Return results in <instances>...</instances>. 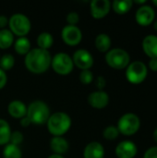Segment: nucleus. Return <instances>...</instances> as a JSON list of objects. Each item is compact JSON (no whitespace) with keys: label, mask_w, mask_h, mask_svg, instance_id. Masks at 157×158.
Returning <instances> with one entry per match:
<instances>
[{"label":"nucleus","mask_w":157,"mask_h":158,"mask_svg":"<svg viewBox=\"0 0 157 158\" xmlns=\"http://www.w3.org/2000/svg\"><path fill=\"white\" fill-rule=\"evenodd\" d=\"M47 129L53 136H63L71 126L70 117L62 111L55 112L50 115L47 122Z\"/></svg>","instance_id":"obj_2"},{"label":"nucleus","mask_w":157,"mask_h":158,"mask_svg":"<svg viewBox=\"0 0 157 158\" xmlns=\"http://www.w3.org/2000/svg\"><path fill=\"white\" fill-rule=\"evenodd\" d=\"M54 44V38L53 35L49 32H42L37 37V44L38 47L41 49L48 50Z\"/></svg>","instance_id":"obj_24"},{"label":"nucleus","mask_w":157,"mask_h":158,"mask_svg":"<svg viewBox=\"0 0 157 158\" xmlns=\"http://www.w3.org/2000/svg\"><path fill=\"white\" fill-rule=\"evenodd\" d=\"M63 41L69 46H75L79 44L82 39V32L80 28L76 25H67L61 31Z\"/></svg>","instance_id":"obj_9"},{"label":"nucleus","mask_w":157,"mask_h":158,"mask_svg":"<svg viewBox=\"0 0 157 158\" xmlns=\"http://www.w3.org/2000/svg\"><path fill=\"white\" fill-rule=\"evenodd\" d=\"M6 81H7V77H6V71L0 69V90L5 87V85L6 84Z\"/></svg>","instance_id":"obj_33"},{"label":"nucleus","mask_w":157,"mask_h":158,"mask_svg":"<svg viewBox=\"0 0 157 158\" xmlns=\"http://www.w3.org/2000/svg\"><path fill=\"white\" fill-rule=\"evenodd\" d=\"M143 52L150 58H157V35L149 34L143 40Z\"/></svg>","instance_id":"obj_15"},{"label":"nucleus","mask_w":157,"mask_h":158,"mask_svg":"<svg viewBox=\"0 0 157 158\" xmlns=\"http://www.w3.org/2000/svg\"><path fill=\"white\" fill-rule=\"evenodd\" d=\"M24 137L22 135V133L19 131H11V134H10V138H9V143H12V144H15V145H18L20 144L23 141Z\"/></svg>","instance_id":"obj_29"},{"label":"nucleus","mask_w":157,"mask_h":158,"mask_svg":"<svg viewBox=\"0 0 157 158\" xmlns=\"http://www.w3.org/2000/svg\"><path fill=\"white\" fill-rule=\"evenodd\" d=\"M67 22L68 23V25H73V26H76V24L79 22L80 20V16L77 12L75 11H71L69 12L68 15H67Z\"/></svg>","instance_id":"obj_30"},{"label":"nucleus","mask_w":157,"mask_h":158,"mask_svg":"<svg viewBox=\"0 0 157 158\" xmlns=\"http://www.w3.org/2000/svg\"><path fill=\"white\" fill-rule=\"evenodd\" d=\"M88 103L91 106L102 109L105 108L109 103V95L105 91H95L88 95Z\"/></svg>","instance_id":"obj_14"},{"label":"nucleus","mask_w":157,"mask_h":158,"mask_svg":"<svg viewBox=\"0 0 157 158\" xmlns=\"http://www.w3.org/2000/svg\"><path fill=\"white\" fill-rule=\"evenodd\" d=\"M51 67L53 68L56 73L65 76L72 71L74 68V63L70 56L66 53L59 52L53 56L51 61Z\"/></svg>","instance_id":"obj_8"},{"label":"nucleus","mask_w":157,"mask_h":158,"mask_svg":"<svg viewBox=\"0 0 157 158\" xmlns=\"http://www.w3.org/2000/svg\"><path fill=\"white\" fill-rule=\"evenodd\" d=\"M47 158H65L63 156H60V155H52V156H48Z\"/></svg>","instance_id":"obj_37"},{"label":"nucleus","mask_w":157,"mask_h":158,"mask_svg":"<svg viewBox=\"0 0 157 158\" xmlns=\"http://www.w3.org/2000/svg\"><path fill=\"white\" fill-rule=\"evenodd\" d=\"M51 61L52 56L49 51L39 47L31 49L24 59L27 69L35 74L45 72L51 67Z\"/></svg>","instance_id":"obj_1"},{"label":"nucleus","mask_w":157,"mask_h":158,"mask_svg":"<svg viewBox=\"0 0 157 158\" xmlns=\"http://www.w3.org/2000/svg\"><path fill=\"white\" fill-rule=\"evenodd\" d=\"M9 30L13 34L19 37H24L29 33L31 28V20L22 13H15L8 19Z\"/></svg>","instance_id":"obj_6"},{"label":"nucleus","mask_w":157,"mask_h":158,"mask_svg":"<svg viewBox=\"0 0 157 158\" xmlns=\"http://www.w3.org/2000/svg\"><path fill=\"white\" fill-rule=\"evenodd\" d=\"M103 135H104L105 139H106L108 141H113V140H115V139H117L118 137L119 131H118L117 127H115L113 125H110V126H107L104 130Z\"/></svg>","instance_id":"obj_27"},{"label":"nucleus","mask_w":157,"mask_h":158,"mask_svg":"<svg viewBox=\"0 0 157 158\" xmlns=\"http://www.w3.org/2000/svg\"><path fill=\"white\" fill-rule=\"evenodd\" d=\"M111 9V2L109 0H93L91 2V14L94 19L105 18Z\"/></svg>","instance_id":"obj_12"},{"label":"nucleus","mask_w":157,"mask_h":158,"mask_svg":"<svg viewBox=\"0 0 157 158\" xmlns=\"http://www.w3.org/2000/svg\"><path fill=\"white\" fill-rule=\"evenodd\" d=\"M152 3H153L155 6H157V0H153V1H152Z\"/></svg>","instance_id":"obj_41"},{"label":"nucleus","mask_w":157,"mask_h":158,"mask_svg":"<svg viewBox=\"0 0 157 158\" xmlns=\"http://www.w3.org/2000/svg\"><path fill=\"white\" fill-rule=\"evenodd\" d=\"M3 156L4 158H21L22 152L18 145L7 143L3 150Z\"/></svg>","instance_id":"obj_25"},{"label":"nucleus","mask_w":157,"mask_h":158,"mask_svg":"<svg viewBox=\"0 0 157 158\" xmlns=\"http://www.w3.org/2000/svg\"><path fill=\"white\" fill-rule=\"evenodd\" d=\"M73 63L81 70L90 69L93 65V55L86 49H78L72 56Z\"/></svg>","instance_id":"obj_10"},{"label":"nucleus","mask_w":157,"mask_h":158,"mask_svg":"<svg viewBox=\"0 0 157 158\" xmlns=\"http://www.w3.org/2000/svg\"><path fill=\"white\" fill-rule=\"evenodd\" d=\"M14 48L19 55L26 56L31 50V42L27 37H19L14 42Z\"/></svg>","instance_id":"obj_21"},{"label":"nucleus","mask_w":157,"mask_h":158,"mask_svg":"<svg viewBox=\"0 0 157 158\" xmlns=\"http://www.w3.org/2000/svg\"><path fill=\"white\" fill-rule=\"evenodd\" d=\"M149 69L155 72L157 71V58H150L149 61Z\"/></svg>","instance_id":"obj_34"},{"label":"nucleus","mask_w":157,"mask_h":158,"mask_svg":"<svg viewBox=\"0 0 157 158\" xmlns=\"http://www.w3.org/2000/svg\"><path fill=\"white\" fill-rule=\"evenodd\" d=\"M155 18V9L148 5H143L140 6L135 14V19L137 23L141 26H149L151 25Z\"/></svg>","instance_id":"obj_11"},{"label":"nucleus","mask_w":157,"mask_h":158,"mask_svg":"<svg viewBox=\"0 0 157 158\" xmlns=\"http://www.w3.org/2000/svg\"><path fill=\"white\" fill-rule=\"evenodd\" d=\"M8 24V19L5 15H0V28L4 29Z\"/></svg>","instance_id":"obj_35"},{"label":"nucleus","mask_w":157,"mask_h":158,"mask_svg":"<svg viewBox=\"0 0 157 158\" xmlns=\"http://www.w3.org/2000/svg\"><path fill=\"white\" fill-rule=\"evenodd\" d=\"M7 112L15 118H22L27 114V106L19 100H13L7 106Z\"/></svg>","instance_id":"obj_17"},{"label":"nucleus","mask_w":157,"mask_h":158,"mask_svg":"<svg viewBox=\"0 0 157 158\" xmlns=\"http://www.w3.org/2000/svg\"><path fill=\"white\" fill-rule=\"evenodd\" d=\"M154 28H155V30L157 31V20H155V23H154Z\"/></svg>","instance_id":"obj_40"},{"label":"nucleus","mask_w":157,"mask_h":158,"mask_svg":"<svg viewBox=\"0 0 157 158\" xmlns=\"http://www.w3.org/2000/svg\"><path fill=\"white\" fill-rule=\"evenodd\" d=\"M20 124H21V126H22V127H28V126L31 124V122H30L29 118L25 116L24 118H20Z\"/></svg>","instance_id":"obj_36"},{"label":"nucleus","mask_w":157,"mask_h":158,"mask_svg":"<svg viewBox=\"0 0 157 158\" xmlns=\"http://www.w3.org/2000/svg\"><path fill=\"white\" fill-rule=\"evenodd\" d=\"M68 141L61 136H54L50 141V148L55 155H64L68 150Z\"/></svg>","instance_id":"obj_18"},{"label":"nucleus","mask_w":157,"mask_h":158,"mask_svg":"<svg viewBox=\"0 0 157 158\" xmlns=\"http://www.w3.org/2000/svg\"><path fill=\"white\" fill-rule=\"evenodd\" d=\"M153 138H154V140L155 141V143H157V128L155 130V131H154V133H153Z\"/></svg>","instance_id":"obj_39"},{"label":"nucleus","mask_w":157,"mask_h":158,"mask_svg":"<svg viewBox=\"0 0 157 158\" xmlns=\"http://www.w3.org/2000/svg\"><path fill=\"white\" fill-rule=\"evenodd\" d=\"M95 85L96 87L99 89V91H103V89L105 87L106 85V81H105V79L103 77V76H98L97 79H96V81H95Z\"/></svg>","instance_id":"obj_32"},{"label":"nucleus","mask_w":157,"mask_h":158,"mask_svg":"<svg viewBox=\"0 0 157 158\" xmlns=\"http://www.w3.org/2000/svg\"><path fill=\"white\" fill-rule=\"evenodd\" d=\"M115 152L118 158H134L138 153V148L133 142L123 141L117 145Z\"/></svg>","instance_id":"obj_13"},{"label":"nucleus","mask_w":157,"mask_h":158,"mask_svg":"<svg viewBox=\"0 0 157 158\" xmlns=\"http://www.w3.org/2000/svg\"><path fill=\"white\" fill-rule=\"evenodd\" d=\"M133 3H135V4H138V5H143V4H145V3H146V0H142V1L135 0V1H133Z\"/></svg>","instance_id":"obj_38"},{"label":"nucleus","mask_w":157,"mask_h":158,"mask_svg":"<svg viewBox=\"0 0 157 158\" xmlns=\"http://www.w3.org/2000/svg\"><path fill=\"white\" fill-rule=\"evenodd\" d=\"M26 117L29 118L31 123L35 125H43L47 122L50 117V108L43 101H33L27 106Z\"/></svg>","instance_id":"obj_3"},{"label":"nucleus","mask_w":157,"mask_h":158,"mask_svg":"<svg viewBox=\"0 0 157 158\" xmlns=\"http://www.w3.org/2000/svg\"><path fill=\"white\" fill-rule=\"evenodd\" d=\"M80 81L83 84H90L93 81V74L90 69L81 70L80 73Z\"/></svg>","instance_id":"obj_28"},{"label":"nucleus","mask_w":157,"mask_h":158,"mask_svg":"<svg viewBox=\"0 0 157 158\" xmlns=\"http://www.w3.org/2000/svg\"><path fill=\"white\" fill-rule=\"evenodd\" d=\"M95 47L102 53L108 52L111 47V38L106 33H100L95 37Z\"/></svg>","instance_id":"obj_19"},{"label":"nucleus","mask_w":157,"mask_h":158,"mask_svg":"<svg viewBox=\"0 0 157 158\" xmlns=\"http://www.w3.org/2000/svg\"><path fill=\"white\" fill-rule=\"evenodd\" d=\"M113 10L119 14V15H123L127 12H129L132 6H133V1L132 0H115L113 1V3L111 4Z\"/></svg>","instance_id":"obj_20"},{"label":"nucleus","mask_w":157,"mask_h":158,"mask_svg":"<svg viewBox=\"0 0 157 158\" xmlns=\"http://www.w3.org/2000/svg\"><path fill=\"white\" fill-rule=\"evenodd\" d=\"M105 61L109 67L115 69H123L127 68L130 62L129 53L121 48L110 49L105 54Z\"/></svg>","instance_id":"obj_4"},{"label":"nucleus","mask_w":157,"mask_h":158,"mask_svg":"<svg viewBox=\"0 0 157 158\" xmlns=\"http://www.w3.org/2000/svg\"><path fill=\"white\" fill-rule=\"evenodd\" d=\"M141 127L140 118L134 113H127L120 117L118 121V130L119 133L126 136H131L137 133Z\"/></svg>","instance_id":"obj_5"},{"label":"nucleus","mask_w":157,"mask_h":158,"mask_svg":"<svg viewBox=\"0 0 157 158\" xmlns=\"http://www.w3.org/2000/svg\"><path fill=\"white\" fill-rule=\"evenodd\" d=\"M15 65V58L11 54H5L0 56V69L4 71L11 69Z\"/></svg>","instance_id":"obj_26"},{"label":"nucleus","mask_w":157,"mask_h":158,"mask_svg":"<svg viewBox=\"0 0 157 158\" xmlns=\"http://www.w3.org/2000/svg\"><path fill=\"white\" fill-rule=\"evenodd\" d=\"M14 44V34L7 29L0 30V48L7 49Z\"/></svg>","instance_id":"obj_22"},{"label":"nucleus","mask_w":157,"mask_h":158,"mask_svg":"<svg viewBox=\"0 0 157 158\" xmlns=\"http://www.w3.org/2000/svg\"><path fill=\"white\" fill-rule=\"evenodd\" d=\"M148 74L146 65L142 61H133L126 69V78L132 84H140L145 81Z\"/></svg>","instance_id":"obj_7"},{"label":"nucleus","mask_w":157,"mask_h":158,"mask_svg":"<svg viewBox=\"0 0 157 158\" xmlns=\"http://www.w3.org/2000/svg\"><path fill=\"white\" fill-rule=\"evenodd\" d=\"M84 158H104V146L98 142H92L86 145L83 152Z\"/></svg>","instance_id":"obj_16"},{"label":"nucleus","mask_w":157,"mask_h":158,"mask_svg":"<svg viewBox=\"0 0 157 158\" xmlns=\"http://www.w3.org/2000/svg\"><path fill=\"white\" fill-rule=\"evenodd\" d=\"M11 129L8 122L0 118V145H6L9 143Z\"/></svg>","instance_id":"obj_23"},{"label":"nucleus","mask_w":157,"mask_h":158,"mask_svg":"<svg viewBox=\"0 0 157 158\" xmlns=\"http://www.w3.org/2000/svg\"><path fill=\"white\" fill-rule=\"evenodd\" d=\"M143 158H157V146H153L147 149L143 155Z\"/></svg>","instance_id":"obj_31"}]
</instances>
